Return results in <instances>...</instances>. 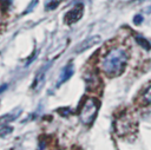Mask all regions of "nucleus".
I'll use <instances>...</instances> for the list:
<instances>
[{
    "label": "nucleus",
    "instance_id": "obj_1",
    "mask_svg": "<svg viewBox=\"0 0 151 150\" xmlns=\"http://www.w3.org/2000/svg\"><path fill=\"white\" fill-rule=\"evenodd\" d=\"M129 54L123 47H114L101 60V70L107 77L120 76L127 64Z\"/></svg>",
    "mask_w": 151,
    "mask_h": 150
},
{
    "label": "nucleus",
    "instance_id": "obj_2",
    "mask_svg": "<svg viewBox=\"0 0 151 150\" xmlns=\"http://www.w3.org/2000/svg\"><path fill=\"white\" fill-rule=\"evenodd\" d=\"M98 109H99V102L96 98H87L83 104L79 113L80 122L85 125H90L94 120Z\"/></svg>",
    "mask_w": 151,
    "mask_h": 150
},
{
    "label": "nucleus",
    "instance_id": "obj_3",
    "mask_svg": "<svg viewBox=\"0 0 151 150\" xmlns=\"http://www.w3.org/2000/svg\"><path fill=\"white\" fill-rule=\"evenodd\" d=\"M83 15V5L78 4L77 6H74L70 12L66 13L65 15V21L67 24H74L77 22Z\"/></svg>",
    "mask_w": 151,
    "mask_h": 150
},
{
    "label": "nucleus",
    "instance_id": "obj_4",
    "mask_svg": "<svg viewBox=\"0 0 151 150\" xmlns=\"http://www.w3.org/2000/svg\"><path fill=\"white\" fill-rule=\"evenodd\" d=\"M99 43H100V37L99 35H93V37L87 38L86 40H84L81 44H79L77 46V48H76V52L77 53H81V52H84V51L93 47L94 45H97Z\"/></svg>",
    "mask_w": 151,
    "mask_h": 150
},
{
    "label": "nucleus",
    "instance_id": "obj_5",
    "mask_svg": "<svg viewBox=\"0 0 151 150\" xmlns=\"http://www.w3.org/2000/svg\"><path fill=\"white\" fill-rule=\"evenodd\" d=\"M73 71H74L73 65H72V64H67V65L61 70V72H60L59 79H58V81H57V86H60V85L64 84L66 80H68V79L71 78V76L73 74Z\"/></svg>",
    "mask_w": 151,
    "mask_h": 150
},
{
    "label": "nucleus",
    "instance_id": "obj_6",
    "mask_svg": "<svg viewBox=\"0 0 151 150\" xmlns=\"http://www.w3.org/2000/svg\"><path fill=\"white\" fill-rule=\"evenodd\" d=\"M19 115H20V110H18V111H15V112L6 113V115H4V116L0 117V124H7V123H9V122L17 119V118L19 117Z\"/></svg>",
    "mask_w": 151,
    "mask_h": 150
},
{
    "label": "nucleus",
    "instance_id": "obj_7",
    "mask_svg": "<svg viewBox=\"0 0 151 150\" xmlns=\"http://www.w3.org/2000/svg\"><path fill=\"white\" fill-rule=\"evenodd\" d=\"M136 40L144 47V48H146V50H150V44L146 41V39H143L142 37H136Z\"/></svg>",
    "mask_w": 151,
    "mask_h": 150
},
{
    "label": "nucleus",
    "instance_id": "obj_8",
    "mask_svg": "<svg viewBox=\"0 0 151 150\" xmlns=\"http://www.w3.org/2000/svg\"><path fill=\"white\" fill-rule=\"evenodd\" d=\"M144 98H145V100H146L147 103L151 104V86L145 91V93H144Z\"/></svg>",
    "mask_w": 151,
    "mask_h": 150
},
{
    "label": "nucleus",
    "instance_id": "obj_9",
    "mask_svg": "<svg viewBox=\"0 0 151 150\" xmlns=\"http://www.w3.org/2000/svg\"><path fill=\"white\" fill-rule=\"evenodd\" d=\"M11 131H12V128H8V126H6V128H2V129H0V136H5V135H8Z\"/></svg>",
    "mask_w": 151,
    "mask_h": 150
}]
</instances>
